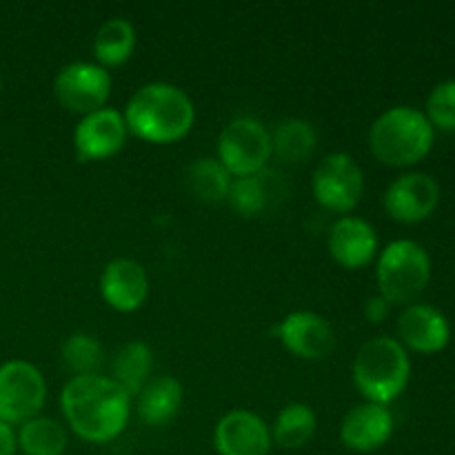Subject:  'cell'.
<instances>
[{
	"instance_id": "8fae6325",
	"label": "cell",
	"mask_w": 455,
	"mask_h": 455,
	"mask_svg": "<svg viewBox=\"0 0 455 455\" xmlns=\"http://www.w3.org/2000/svg\"><path fill=\"white\" fill-rule=\"evenodd\" d=\"M387 213L404 225L427 220L440 203V187L429 173H404L385 191Z\"/></svg>"
},
{
	"instance_id": "ffe728a7",
	"label": "cell",
	"mask_w": 455,
	"mask_h": 455,
	"mask_svg": "<svg viewBox=\"0 0 455 455\" xmlns=\"http://www.w3.org/2000/svg\"><path fill=\"white\" fill-rule=\"evenodd\" d=\"M136 49V29L127 18H109L102 22L93 38V58L96 65L120 67L132 58Z\"/></svg>"
},
{
	"instance_id": "7402d4cb",
	"label": "cell",
	"mask_w": 455,
	"mask_h": 455,
	"mask_svg": "<svg viewBox=\"0 0 455 455\" xmlns=\"http://www.w3.org/2000/svg\"><path fill=\"white\" fill-rule=\"evenodd\" d=\"M318 133L305 118H284L271 132V151L284 163H302L314 154Z\"/></svg>"
},
{
	"instance_id": "d4e9b609",
	"label": "cell",
	"mask_w": 455,
	"mask_h": 455,
	"mask_svg": "<svg viewBox=\"0 0 455 455\" xmlns=\"http://www.w3.org/2000/svg\"><path fill=\"white\" fill-rule=\"evenodd\" d=\"M60 360L65 369L74 373L71 378L96 376L98 369L102 367V360H105V349H102L100 340L96 336L76 331L62 342Z\"/></svg>"
},
{
	"instance_id": "7a4b0ae2",
	"label": "cell",
	"mask_w": 455,
	"mask_h": 455,
	"mask_svg": "<svg viewBox=\"0 0 455 455\" xmlns=\"http://www.w3.org/2000/svg\"><path fill=\"white\" fill-rule=\"evenodd\" d=\"M123 116L133 136L154 145H169L191 132L196 107L185 89L176 84L147 83L129 98Z\"/></svg>"
},
{
	"instance_id": "d6986e66",
	"label": "cell",
	"mask_w": 455,
	"mask_h": 455,
	"mask_svg": "<svg viewBox=\"0 0 455 455\" xmlns=\"http://www.w3.org/2000/svg\"><path fill=\"white\" fill-rule=\"evenodd\" d=\"M151 371H154V354H151L149 345L140 340L124 342L111 358V380L118 382L129 398L136 400L142 387L151 380Z\"/></svg>"
},
{
	"instance_id": "3957f363",
	"label": "cell",
	"mask_w": 455,
	"mask_h": 455,
	"mask_svg": "<svg viewBox=\"0 0 455 455\" xmlns=\"http://www.w3.org/2000/svg\"><path fill=\"white\" fill-rule=\"evenodd\" d=\"M434 138V127L420 109L391 107L373 120L369 149L387 167H411L429 156Z\"/></svg>"
},
{
	"instance_id": "484cf974",
	"label": "cell",
	"mask_w": 455,
	"mask_h": 455,
	"mask_svg": "<svg viewBox=\"0 0 455 455\" xmlns=\"http://www.w3.org/2000/svg\"><path fill=\"white\" fill-rule=\"evenodd\" d=\"M269 187H267L265 173L244 178H231L229 191H227V203L238 216L256 218L269 204Z\"/></svg>"
},
{
	"instance_id": "4fadbf2b",
	"label": "cell",
	"mask_w": 455,
	"mask_h": 455,
	"mask_svg": "<svg viewBox=\"0 0 455 455\" xmlns=\"http://www.w3.org/2000/svg\"><path fill=\"white\" fill-rule=\"evenodd\" d=\"M271 444V429L249 409L225 413L213 429L218 455H269Z\"/></svg>"
},
{
	"instance_id": "8992f818",
	"label": "cell",
	"mask_w": 455,
	"mask_h": 455,
	"mask_svg": "<svg viewBox=\"0 0 455 455\" xmlns=\"http://www.w3.org/2000/svg\"><path fill=\"white\" fill-rule=\"evenodd\" d=\"M271 151V132L251 116H238L218 136V163L231 178L265 172Z\"/></svg>"
},
{
	"instance_id": "4316f807",
	"label": "cell",
	"mask_w": 455,
	"mask_h": 455,
	"mask_svg": "<svg viewBox=\"0 0 455 455\" xmlns=\"http://www.w3.org/2000/svg\"><path fill=\"white\" fill-rule=\"evenodd\" d=\"M425 116L431 127L455 132V80H444L431 89Z\"/></svg>"
},
{
	"instance_id": "ba28073f",
	"label": "cell",
	"mask_w": 455,
	"mask_h": 455,
	"mask_svg": "<svg viewBox=\"0 0 455 455\" xmlns=\"http://www.w3.org/2000/svg\"><path fill=\"white\" fill-rule=\"evenodd\" d=\"M311 189L320 207L336 213H347L358 207L364 194V173L354 156L333 151L324 156L314 169Z\"/></svg>"
},
{
	"instance_id": "cb8c5ba5",
	"label": "cell",
	"mask_w": 455,
	"mask_h": 455,
	"mask_svg": "<svg viewBox=\"0 0 455 455\" xmlns=\"http://www.w3.org/2000/svg\"><path fill=\"white\" fill-rule=\"evenodd\" d=\"M18 449L25 455H62L67 451V429L53 418L36 416L22 422L16 434Z\"/></svg>"
},
{
	"instance_id": "5bb4252c",
	"label": "cell",
	"mask_w": 455,
	"mask_h": 455,
	"mask_svg": "<svg viewBox=\"0 0 455 455\" xmlns=\"http://www.w3.org/2000/svg\"><path fill=\"white\" fill-rule=\"evenodd\" d=\"M100 296L120 314L138 311L149 296V275L145 267L132 258L109 260L100 274Z\"/></svg>"
},
{
	"instance_id": "e0dca14e",
	"label": "cell",
	"mask_w": 455,
	"mask_h": 455,
	"mask_svg": "<svg viewBox=\"0 0 455 455\" xmlns=\"http://www.w3.org/2000/svg\"><path fill=\"white\" fill-rule=\"evenodd\" d=\"M398 338L404 349L418 354H438L451 340V327L435 307L413 302L398 318Z\"/></svg>"
},
{
	"instance_id": "44dd1931",
	"label": "cell",
	"mask_w": 455,
	"mask_h": 455,
	"mask_svg": "<svg viewBox=\"0 0 455 455\" xmlns=\"http://www.w3.org/2000/svg\"><path fill=\"white\" fill-rule=\"evenodd\" d=\"M231 176L227 169L218 163V158H196L185 169V187L198 203L218 204L227 200Z\"/></svg>"
},
{
	"instance_id": "ac0fdd59",
	"label": "cell",
	"mask_w": 455,
	"mask_h": 455,
	"mask_svg": "<svg viewBox=\"0 0 455 455\" xmlns=\"http://www.w3.org/2000/svg\"><path fill=\"white\" fill-rule=\"evenodd\" d=\"M185 400V389L173 376H151L136 395L138 416L149 427H164L178 416Z\"/></svg>"
},
{
	"instance_id": "5b68a950",
	"label": "cell",
	"mask_w": 455,
	"mask_h": 455,
	"mask_svg": "<svg viewBox=\"0 0 455 455\" xmlns=\"http://www.w3.org/2000/svg\"><path fill=\"white\" fill-rule=\"evenodd\" d=\"M378 293L389 305H413L431 280V258L416 240H394L378 258Z\"/></svg>"
},
{
	"instance_id": "9a60e30c",
	"label": "cell",
	"mask_w": 455,
	"mask_h": 455,
	"mask_svg": "<svg viewBox=\"0 0 455 455\" xmlns=\"http://www.w3.org/2000/svg\"><path fill=\"white\" fill-rule=\"evenodd\" d=\"M327 249L345 269H364L378 253V234L364 218L342 216L329 229Z\"/></svg>"
},
{
	"instance_id": "603a6c76",
	"label": "cell",
	"mask_w": 455,
	"mask_h": 455,
	"mask_svg": "<svg viewBox=\"0 0 455 455\" xmlns=\"http://www.w3.org/2000/svg\"><path fill=\"white\" fill-rule=\"evenodd\" d=\"M318 418L315 411L305 403H291L275 416L271 429V443L280 449H300L314 438Z\"/></svg>"
},
{
	"instance_id": "83f0119b",
	"label": "cell",
	"mask_w": 455,
	"mask_h": 455,
	"mask_svg": "<svg viewBox=\"0 0 455 455\" xmlns=\"http://www.w3.org/2000/svg\"><path fill=\"white\" fill-rule=\"evenodd\" d=\"M389 307L391 305L380 296V293L367 298V300H364V318H367L369 323H382V320L389 315Z\"/></svg>"
},
{
	"instance_id": "6da1fadb",
	"label": "cell",
	"mask_w": 455,
	"mask_h": 455,
	"mask_svg": "<svg viewBox=\"0 0 455 455\" xmlns=\"http://www.w3.org/2000/svg\"><path fill=\"white\" fill-rule=\"evenodd\" d=\"M67 425L78 438L105 444L118 438L132 416V398L109 376L71 378L60 394Z\"/></svg>"
},
{
	"instance_id": "2e32d148",
	"label": "cell",
	"mask_w": 455,
	"mask_h": 455,
	"mask_svg": "<svg viewBox=\"0 0 455 455\" xmlns=\"http://www.w3.org/2000/svg\"><path fill=\"white\" fill-rule=\"evenodd\" d=\"M394 435V416L387 407L360 403L340 422V440L349 451L373 453Z\"/></svg>"
},
{
	"instance_id": "f546056e",
	"label": "cell",
	"mask_w": 455,
	"mask_h": 455,
	"mask_svg": "<svg viewBox=\"0 0 455 455\" xmlns=\"http://www.w3.org/2000/svg\"><path fill=\"white\" fill-rule=\"evenodd\" d=\"M0 92H3V76H0Z\"/></svg>"
},
{
	"instance_id": "f1b7e54d",
	"label": "cell",
	"mask_w": 455,
	"mask_h": 455,
	"mask_svg": "<svg viewBox=\"0 0 455 455\" xmlns=\"http://www.w3.org/2000/svg\"><path fill=\"white\" fill-rule=\"evenodd\" d=\"M18 443L13 427L0 422V455H16Z\"/></svg>"
},
{
	"instance_id": "7c38bea8",
	"label": "cell",
	"mask_w": 455,
	"mask_h": 455,
	"mask_svg": "<svg viewBox=\"0 0 455 455\" xmlns=\"http://www.w3.org/2000/svg\"><path fill=\"white\" fill-rule=\"evenodd\" d=\"M284 349L302 360H323L336 347V333L324 315L314 311H293L275 327Z\"/></svg>"
},
{
	"instance_id": "9c48e42d",
	"label": "cell",
	"mask_w": 455,
	"mask_h": 455,
	"mask_svg": "<svg viewBox=\"0 0 455 455\" xmlns=\"http://www.w3.org/2000/svg\"><path fill=\"white\" fill-rule=\"evenodd\" d=\"M53 96L62 109L83 118L107 105L111 96V76L96 62H69L53 78Z\"/></svg>"
},
{
	"instance_id": "52a82bcc",
	"label": "cell",
	"mask_w": 455,
	"mask_h": 455,
	"mask_svg": "<svg viewBox=\"0 0 455 455\" xmlns=\"http://www.w3.org/2000/svg\"><path fill=\"white\" fill-rule=\"evenodd\" d=\"M47 400V382L27 360L0 364V422L13 427L40 416Z\"/></svg>"
},
{
	"instance_id": "277c9868",
	"label": "cell",
	"mask_w": 455,
	"mask_h": 455,
	"mask_svg": "<svg viewBox=\"0 0 455 455\" xmlns=\"http://www.w3.org/2000/svg\"><path fill=\"white\" fill-rule=\"evenodd\" d=\"M351 376L364 403L387 407L395 398H400L409 385L411 363H409L407 349L395 338H371L355 354Z\"/></svg>"
},
{
	"instance_id": "30bf717a",
	"label": "cell",
	"mask_w": 455,
	"mask_h": 455,
	"mask_svg": "<svg viewBox=\"0 0 455 455\" xmlns=\"http://www.w3.org/2000/svg\"><path fill=\"white\" fill-rule=\"evenodd\" d=\"M127 123L118 109L102 107L83 116L74 129V149L80 163L107 160L118 154L127 142Z\"/></svg>"
}]
</instances>
